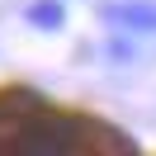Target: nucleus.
I'll use <instances>...</instances> for the list:
<instances>
[{"label":"nucleus","instance_id":"nucleus-1","mask_svg":"<svg viewBox=\"0 0 156 156\" xmlns=\"http://www.w3.org/2000/svg\"><path fill=\"white\" fill-rule=\"evenodd\" d=\"M109 24H118V29H133V33H156V0H114V5H104Z\"/></svg>","mask_w":156,"mask_h":156},{"label":"nucleus","instance_id":"nucleus-2","mask_svg":"<svg viewBox=\"0 0 156 156\" xmlns=\"http://www.w3.org/2000/svg\"><path fill=\"white\" fill-rule=\"evenodd\" d=\"M24 156H80V151L66 142V137H57V133H38L29 147H24Z\"/></svg>","mask_w":156,"mask_h":156},{"label":"nucleus","instance_id":"nucleus-3","mask_svg":"<svg viewBox=\"0 0 156 156\" xmlns=\"http://www.w3.org/2000/svg\"><path fill=\"white\" fill-rule=\"evenodd\" d=\"M24 14H29V24H38V29H62V19H66L57 0H38V5H29Z\"/></svg>","mask_w":156,"mask_h":156}]
</instances>
